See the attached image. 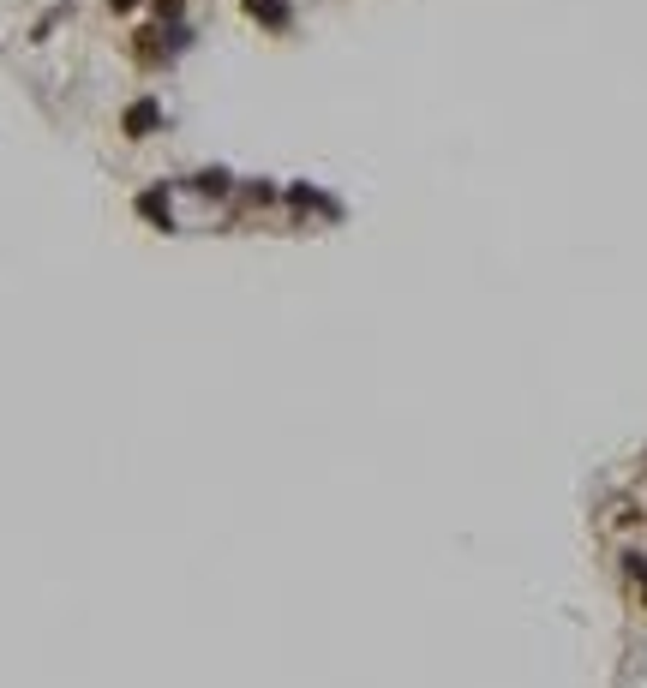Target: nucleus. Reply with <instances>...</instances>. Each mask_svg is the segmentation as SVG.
I'll return each mask as SVG.
<instances>
[{"instance_id": "nucleus-3", "label": "nucleus", "mask_w": 647, "mask_h": 688, "mask_svg": "<svg viewBox=\"0 0 647 688\" xmlns=\"http://www.w3.org/2000/svg\"><path fill=\"white\" fill-rule=\"evenodd\" d=\"M144 13H150V24H162V30H174V24H186V0H150Z\"/></svg>"}, {"instance_id": "nucleus-2", "label": "nucleus", "mask_w": 647, "mask_h": 688, "mask_svg": "<svg viewBox=\"0 0 647 688\" xmlns=\"http://www.w3.org/2000/svg\"><path fill=\"white\" fill-rule=\"evenodd\" d=\"M121 126H126V132H132V138L156 132V126H162V108H156V96H139V102H132V108H126V114H121Z\"/></svg>"}, {"instance_id": "nucleus-1", "label": "nucleus", "mask_w": 647, "mask_h": 688, "mask_svg": "<svg viewBox=\"0 0 647 688\" xmlns=\"http://www.w3.org/2000/svg\"><path fill=\"white\" fill-rule=\"evenodd\" d=\"M240 6H246V19L264 24V30H288V24H294V6H288V0H240Z\"/></svg>"}, {"instance_id": "nucleus-5", "label": "nucleus", "mask_w": 647, "mask_h": 688, "mask_svg": "<svg viewBox=\"0 0 647 688\" xmlns=\"http://www.w3.org/2000/svg\"><path fill=\"white\" fill-rule=\"evenodd\" d=\"M102 6H108L114 19H132V13H144V6H150V0H102Z\"/></svg>"}, {"instance_id": "nucleus-4", "label": "nucleus", "mask_w": 647, "mask_h": 688, "mask_svg": "<svg viewBox=\"0 0 647 688\" xmlns=\"http://www.w3.org/2000/svg\"><path fill=\"white\" fill-rule=\"evenodd\" d=\"M192 186H198V197H228V192H234V180H228L223 168H204Z\"/></svg>"}]
</instances>
